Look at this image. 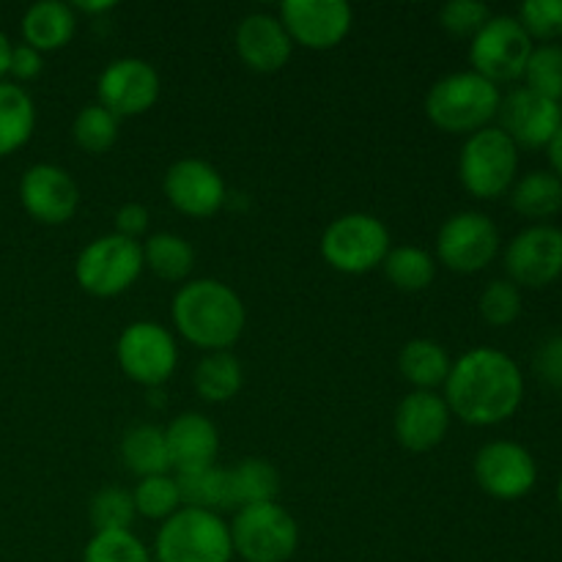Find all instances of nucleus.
I'll use <instances>...</instances> for the list:
<instances>
[{
	"label": "nucleus",
	"mask_w": 562,
	"mask_h": 562,
	"mask_svg": "<svg viewBox=\"0 0 562 562\" xmlns=\"http://www.w3.org/2000/svg\"><path fill=\"white\" fill-rule=\"evenodd\" d=\"M516 20L530 38H558L562 36V0H525Z\"/></svg>",
	"instance_id": "58836bf2"
},
{
	"label": "nucleus",
	"mask_w": 562,
	"mask_h": 562,
	"mask_svg": "<svg viewBox=\"0 0 562 562\" xmlns=\"http://www.w3.org/2000/svg\"><path fill=\"white\" fill-rule=\"evenodd\" d=\"M450 368H453V360H450L448 349L431 338L409 340L398 355L401 376L415 390H434L437 393V387H445V382H448Z\"/></svg>",
	"instance_id": "b1692460"
},
{
	"label": "nucleus",
	"mask_w": 562,
	"mask_h": 562,
	"mask_svg": "<svg viewBox=\"0 0 562 562\" xmlns=\"http://www.w3.org/2000/svg\"><path fill=\"white\" fill-rule=\"evenodd\" d=\"M245 384V368L231 351H209L192 373V387L209 404H225Z\"/></svg>",
	"instance_id": "a878e982"
},
{
	"label": "nucleus",
	"mask_w": 562,
	"mask_h": 562,
	"mask_svg": "<svg viewBox=\"0 0 562 562\" xmlns=\"http://www.w3.org/2000/svg\"><path fill=\"white\" fill-rule=\"evenodd\" d=\"M115 234L126 236V239H135L140 241V236L148 234V225H151V214H148V209L143 206V203H124V206H119V212H115Z\"/></svg>",
	"instance_id": "ea45409f"
},
{
	"label": "nucleus",
	"mask_w": 562,
	"mask_h": 562,
	"mask_svg": "<svg viewBox=\"0 0 562 562\" xmlns=\"http://www.w3.org/2000/svg\"><path fill=\"white\" fill-rule=\"evenodd\" d=\"M450 409L434 390H412L395 409L393 428L398 442L412 453H426L442 445L450 428Z\"/></svg>",
	"instance_id": "6ab92c4d"
},
{
	"label": "nucleus",
	"mask_w": 562,
	"mask_h": 562,
	"mask_svg": "<svg viewBox=\"0 0 562 562\" xmlns=\"http://www.w3.org/2000/svg\"><path fill=\"white\" fill-rule=\"evenodd\" d=\"M165 442H168L170 464L176 472L212 467L220 453L217 426L198 412H181L179 417H173L165 428Z\"/></svg>",
	"instance_id": "412c9836"
},
{
	"label": "nucleus",
	"mask_w": 562,
	"mask_h": 562,
	"mask_svg": "<svg viewBox=\"0 0 562 562\" xmlns=\"http://www.w3.org/2000/svg\"><path fill=\"white\" fill-rule=\"evenodd\" d=\"M499 88L475 71H453L434 82L426 93V115L448 135H472L497 115Z\"/></svg>",
	"instance_id": "7ed1b4c3"
},
{
	"label": "nucleus",
	"mask_w": 562,
	"mask_h": 562,
	"mask_svg": "<svg viewBox=\"0 0 562 562\" xmlns=\"http://www.w3.org/2000/svg\"><path fill=\"white\" fill-rule=\"evenodd\" d=\"M280 22L291 42L307 49H333L355 25V9L346 0H283Z\"/></svg>",
	"instance_id": "4468645a"
},
{
	"label": "nucleus",
	"mask_w": 562,
	"mask_h": 562,
	"mask_svg": "<svg viewBox=\"0 0 562 562\" xmlns=\"http://www.w3.org/2000/svg\"><path fill=\"white\" fill-rule=\"evenodd\" d=\"M525 80L527 88L541 97L562 99V47L560 44H541L532 47L530 60L525 66Z\"/></svg>",
	"instance_id": "c9c22d12"
},
{
	"label": "nucleus",
	"mask_w": 562,
	"mask_h": 562,
	"mask_svg": "<svg viewBox=\"0 0 562 562\" xmlns=\"http://www.w3.org/2000/svg\"><path fill=\"white\" fill-rule=\"evenodd\" d=\"M20 203L36 223L64 225L80 209V187L60 165L38 162L22 173Z\"/></svg>",
	"instance_id": "2eb2a0df"
},
{
	"label": "nucleus",
	"mask_w": 562,
	"mask_h": 562,
	"mask_svg": "<svg viewBox=\"0 0 562 562\" xmlns=\"http://www.w3.org/2000/svg\"><path fill=\"white\" fill-rule=\"evenodd\" d=\"M132 499H135L137 516L151 521H165L181 510V494L179 486H176V475H151L140 477L137 486L132 488Z\"/></svg>",
	"instance_id": "473e14b6"
},
{
	"label": "nucleus",
	"mask_w": 562,
	"mask_h": 562,
	"mask_svg": "<svg viewBox=\"0 0 562 562\" xmlns=\"http://www.w3.org/2000/svg\"><path fill=\"white\" fill-rule=\"evenodd\" d=\"M510 283L543 289L562 274V231L554 225H530L510 239L505 250Z\"/></svg>",
	"instance_id": "dca6fc26"
},
{
	"label": "nucleus",
	"mask_w": 562,
	"mask_h": 562,
	"mask_svg": "<svg viewBox=\"0 0 562 562\" xmlns=\"http://www.w3.org/2000/svg\"><path fill=\"white\" fill-rule=\"evenodd\" d=\"M532 53L530 33L510 14H492V20L470 38L472 71L488 82H510L525 77Z\"/></svg>",
	"instance_id": "9d476101"
},
{
	"label": "nucleus",
	"mask_w": 562,
	"mask_h": 562,
	"mask_svg": "<svg viewBox=\"0 0 562 562\" xmlns=\"http://www.w3.org/2000/svg\"><path fill=\"white\" fill-rule=\"evenodd\" d=\"M519 170V146L499 126L472 132L459 154L461 184L470 195L492 201L510 190Z\"/></svg>",
	"instance_id": "0eeeda50"
},
{
	"label": "nucleus",
	"mask_w": 562,
	"mask_h": 562,
	"mask_svg": "<svg viewBox=\"0 0 562 562\" xmlns=\"http://www.w3.org/2000/svg\"><path fill=\"white\" fill-rule=\"evenodd\" d=\"M390 247L387 225L366 212L344 214L322 234L324 261L344 274L373 272L384 263Z\"/></svg>",
	"instance_id": "6e6552de"
},
{
	"label": "nucleus",
	"mask_w": 562,
	"mask_h": 562,
	"mask_svg": "<svg viewBox=\"0 0 562 562\" xmlns=\"http://www.w3.org/2000/svg\"><path fill=\"white\" fill-rule=\"evenodd\" d=\"M477 307H481V316L486 318L488 324H494V327H508V324H514L521 313L519 285L510 283V280H492V283L483 289Z\"/></svg>",
	"instance_id": "e433bc0d"
},
{
	"label": "nucleus",
	"mask_w": 562,
	"mask_h": 562,
	"mask_svg": "<svg viewBox=\"0 0 562 562\" xmlns=\"http://www.w3.org/2000/svg\"><path fill=\"white\" fill-rule=\"evenodd\" d=\"M36 130V104L16 82H0V159L25 146Z\"/></svg>",
	"instance_id": "393cba45"
},
{
	"label": "nucleus",
	"mask_w": 562,
	"mask_h": 562,
	"mask_svg": "<svg viewBox=\"0 0 562 562\" xmlns=\"http://www.w3.org/2000/svg\"><path fill=\"white\" fill-rule=\"evenodd\" d=\"M234 42L241 64L258 75L280 71L294 53V42L280 16L267 14V11H252V14L241 16Z\"/></svg>",
	"instance_id": "aec40b11"
},
{
	"label": "nucleus",
	"mask_w": 562,
	"mask_h": 562,
	"mask_svg": "<svg viewBox=\"0 0 562 562\" xmlns=\"http://www.w3.org/2000/svg\"><path fill=\"white\" fill-rule=\"evenodd\" d=\"M44 69V55L38 49L27 47L25 42L11 47V60H9V75L16 80H36Z\"/></svg>",
	"instance_id": "a19ab883"
},
{
	"label": "nucleus",
	"mask_w": 562,
	"mask_h": 562,
	"mask_svg": "<svg viewBox=\"0 0 562 562\" xmlns=\"http://www.w3.org/2000/svg\"><path fill=\"white\" fill-rule=\"evenodd\" d=\"M143 267L165 283H181L195 269V250L190 241L170 231H159L143 241Z\"/></svg>",
	"instance_id": "bb28decb"
},
{
	"label": "nucleus",
	"mask_w": 562,
	"mask_h": 562,
	"mask_svg": "<svg viewBox=\"0 0 562 562\" xmlns=\"http://www.w3.org/2000/svg\"><path fill=\"white\" fill-rule=\"evenodd\" d=\"M82 562H154L146 543L132 530L93 532L82 549Z\"/></svg>",
	"instance_id": "f704fd0d"
},
{
	"label": "nucleus",
	"mask_w": 562,
	"mask_h": 562,
	"mask_svg": "<svg viewBox=\"0 0 562 562\" xmlns=\"http://www.w3.org/2000/svg\"><path fill=\"white\" fill-rule=\"evenodd\" d=\"M228 527L234 554L245 562H289L300 549V525L278 503L239 508Z\"/></svg>",
	"instance_id": "423d86ee"
},
{
	"label": "nucleus",
	"mask_w": 562,
	"mask_h": 562,
	"mask_svg": "<svg viewBox=\"0 0 562 562\" xmlns=\"http://www.w3.org/2000/svg\"><path fill=\"white\" fill-rule=\"evenodd\" d=\"M157 562H231V527L214 510L181 508L162 521L154 541Z\"/></svg>",
	"instance_id": "20e7f679"
},
{
	"label": "nucleus",
	"mask_w": 562,
	"mask_h": 562,
	"mask_svg": "<svg viewBox=\"0 0 562 562\" xmlns=\"http://www.w3.org/2000/svg\"><path fill=\"white\" fill-rule=\"evenodd\" d=\"M115 360L135 384L162 387L179 366V346L159 322H132L115 340Z\"/></svg>",
	"instance_id": "1a4fd4ad"
},
{
	"label": "nucleus",
	"mask_w": 562,
	"mask_h": 562,
	"mask_svg": "<svg viewBox=\"0 0 562 562\" xmlns=\"http://www.w3.org/2000/svg\"><path fill=\"white\" fill-rule=\"evenodd\" d=\"M492 20V9L481 0H448L439 9V25L459 38H472Z\"/></svg>",
	"instance_id": "4c0bfd02"
},
{
	"label": "nucleus",
	"mask_w": 562,
	"mask_h": 562,
	"mask_svg": "<svg viewBox=\"0 0 562 562\" xmlns=\"http://www.w3.org/2000/svg\"><path fill=\"white\" fill-rule=\"evenodd\" d=\"M499 130L525 148L549 146L554 132L562 126V104L541 97L530 88H514L499 102Z\"/></svg>",
	"instance_id": "a211bd4d"
},
{
	"label": "nucleus",
	"mask_w": 562,
	"mask_h": 562,
	"mask_svg": "<svg viewBox=\"0 0 562 562\" xmlns=\"http://www.w3.org/2000/svg\"><path fill=\"white\" fill-rule=\"evenodd\" d=\"M536 368L538 373H541V379H547L549 384H558V387H562V335H558V338H549L547 344L538 349Z\"/></svg>",
	"instance_id": "79ce46f5"
},
{
	"label": "nucleus",
	"mask_w": 562,
	"mask_h": 562,
	"mask_svg": "<svg viewBox=\"0 0 562 562\" xmlns=\"http://www.w3.org/2000/svg\"><path fill=\"white\" fill-rule=\"evenodd\" d=\"M143 245L121 234H104L88 241L75 261V280L86 294L119 296L135 285L143 272Z\"/></svg>",
	"instance_id": "39448f33"
},
{
	"label": "nucleus",
	"mask_w": 562,
	"mask_h": 562,
	"mask_svg": "<svg viewBox=\"0 0 562 562\" xmlns=\"http://www.w3.org/2000/svg\"><path fill=\"white\" fill-rule=\"evenodd\" d=\"M77 33L75 5L60 0H38L22 14V38L38 53H55L66 47Z\"/></svg>",
	"instance_id": "4be33fe9"
},
{
	"label": "nucleus",
	"mask_w": 562,
	"mask_h": 562,
	"mask_svg": "<svg viewBox=\"0 0 562 562\" xmlns=\"http://www.w3.org/2000/svg\"><path fill=\"white\" fill-rule=\"evenodd\" d=\"M558 499H560V505H562V477H560V483H558Z\"/></svg>",
	"instance_id": "49530a36"
},
{
	"label": "nucleus",
	"mask_w": 562,
	"mask_h": 562,
	"mask_svg": "<svg viewBox=\"0 0 562 562\" xmlns=\"http://www.w3.org/2000/svg\"><path fill=\"white\" fill-rule=\"evenodd\" d=\"M121 461L132 475L151 477V475H168L173 470L168 453V442H165V428L151 426V423H137L130 431L121 437Z\"/></svg>",
	"instance_id": "5701e85b"
},
{
	"label": "nucleus",
	"mask_w": 562,
	"mask_h": 562,
	"mask_svg": "<svg viewBox=\"0 0 562 562\" xmlns=\"http://www.w3.org/2000/svg\"><path fill=\"white\" fill-rule=\"evenodd\" d=\"M382 269L390 283L398 291H406V294L426 291L437 278V261H434L431 252L417 245L390 247Z\"/></svg>",
	"instance_id": "7c9ffc66"
},
{
	"label": "nucleus",
	"mask_w": 562,
	"mask_h": 562,
	"mask_svg": "<svg viewBox=\"0 0 562 562\" xmlns=\"http://www.w3.org/2000/svg\"><path fill=\"white\" fill-rule=\"evenodd\" d=\"M71 137H75L77 146L88 154L110 151V148L115 146V140H119V115H113L99 102L86 104V108L75 115Z\"/></svg>",
	"instance_id": "2f4dec72"
},
{
	"label": "nucleus",
	"mask_w": 562,
	"mask_h": 562,
	"mask_svg": "<svg viewBox=\"0 0 562 562\" xmlns=\"http://www.w3.org/2000/svg\"><path fill=\"white\" fill-rule=\"evenodd\" d=\"M162 192L176 212L192 220L214 217L225 206V179L212 162L198 157H184L165 170Z\"/></svg>",
	"instance_id": "ddd939ff"
},
{
	"label": "nucleus",
	"mask_w": 562,
	"mask_h": 562,
	"mask_svg": "<svg viewBox=\"0 0 562 562\" xmlns=\"http://www.w3.org/2000/svg\"><path fill=\"white\" fill-rule=\"evenodd\" d=\"M113 0H99V3H75V11H82V14H99V11H110L113 9Z\"/></svg>",
	"instance_id": "a18cd8bd"
},
{
	"label": "nucleus",
	"mask_w": 562,
	"mask_h": 562,
	"mask_svg": "<svg viewBox=\"0 0 562 562\" xmlns=\"http://www.w3.org/2000/svg\"><path fill=\"white\" fill-rule=\"evenodd\" d=\"M510 203L530 220H547L562 209V181L552 170H532L510 190Z\"/></svg>",
	"instance_id": "c756f323"
},
{
	"label": "nucleus",
	"mask_w": 562,
	"mask_h": 562,
	"mask_svg": "<svg viewBox=\"0 0 562 562\" xmlns=\"http://www.w3.org/2000/svg\"><path fill=\"white\" fill-rule=\"evenodd\" d=\"M231 481V503L234 508H247V505L278 503L280 494V472L274 464L263 459H245L228 470Z\"/></svg>",
	"instance_id": "c85d7f7f"
},
{
	"label": "nucleus",
	"mask_w": 562,
	"mask_h": 562,
	"mask_svg": "<svg viewBox=\"0 0 562 562\" xmlns=\"http://www.w3.org/2000/svg\"><path fill=\"white\" fill-rule=\"evenodd\" d=\"M173 324L187 344L209 351H228L241 338L247 311L228 283L214 278L187 280L173 296Z\"/></svg>",
	"instance_id": "f03ea898"
},
{
	"label": "nucleus",
	"mask_w": 562,
	"mask_h": 562,
	"mask_svg": "<svg viewBox=\"0 0 562 562\" xmlns=\"http://www.w3.org/2000/svg\"><path fill=\"white\" fill-rule=\"evenodd\" d=\"M11 47L14 44L9 42V36H5L3 31H0V82H3V77L9 75V60H11Z\"/></svg>",
	"instance_id": "c03bdc74"
},
{
	"label": "nucleus",
	"mask_w": 562,
	"mask_h": 562,
	"mask_svg": "<svg viewBox=\"0 0 562 562\" xmlns=\"http://www.w3.org/2000/svg\"><path fill=\"white\" fill-rule=\"evenodd\" d=\"M442 398L467 426H497L519 409L525 376L505 351L477 346L453 362Z\"/></svg>",
	"instance_id": "f257e3e1"
},
{
	"label": "nucleus",
	"mask_w": 562,
	"mask_h": 562,
	"mask_svg": "<svg viewBox=\"0 0 562 562\" xmlns=\"http://www.w3.org/2000/svg\"><path fill=\"white\" fill-rule=\"evenodd\" d=\"M159 71L148 60L126 55L110 60L97 80V99L119 119H132L151 110L159 99Z\"/></svg>",
	"instance_id": "f8f14e48"
},
{
	"label": "nucleus",
	"mask_w": 562,
	"mask_h": 562,
	"mask_svg": "<svg viewBox=\"0 0 562 562\" xmlns=\"http://www.w3.org/2000/svg\"><path fill=\"white\" fill-rule=\"evenodd\" d=\"M475 481L486 494L497 499H519L532 492L538 481L536 459L521 445L497 439L477 450Z\"/></svg>",
	"instance_id": "f3484780"
},
{
	"label": "nucleus",
	"mask_w": 562,
	"mask_h": 562,
	"mask_svg": "<svg viewBox=\"0 0 562 562\" xmlns=\"http://www.w3.org/2000/svg\"><path fill=\"white\" fill-rule=\"evenodd\" d=\"M549 162H552V173L558 176V179L562 181V126L558 132H554V137L549 140Z\"/></svg>",
	"instance_id": "37998d69"
},
{
	"label": "nucleus",
	"mask_w": 562,
	"mask_h": 562,
	"mask_svg": "<svg viewBox=\"0 0 562 562\" xmlns=\"http://www.w3.org/2000/svg\"><path fill=\"white\" fill-rule=\"evenodd\" d=\"M499 252V228L483 212H459L448 217L437 236V258L448 269L472 274L486 269Z\"/></svg>",
	"instance_id": "9b49d317"
},
{
	"label": "nucleus",
	"mask_w": 562,
	"mask_h": 562,
	"mask_svg": "<svg viewBox=\"0 0 562 562\" xmlns=\"http://www.w3.org/2000/svg\"><path fill=\"white\" fill-rule=\"evenodd\" d=\"M135 499L124 486H104L99 488L88 505V519H91L93 532H113L130 530L135 521Z\"/></svg>",
	"instance_id": "72a5a7b5"
},
{
	"label": "nucleus",
	"mask_w": 562,
	"mask_h": 562,
	"mask_svg": "<svg viewBox=\"0 0 562 562\" xmlns=\"http://www.w3.org/2000/svg\"><path fill=\"white\" fill-rule=\"evenodd\" d=\"M176 486H179L181 505L184 508L201 510H228L231 503V481L225 467H201V470L176 472Z\"/></svg>",
	"instance_id": "cd10ccee"
}]
</instances>
